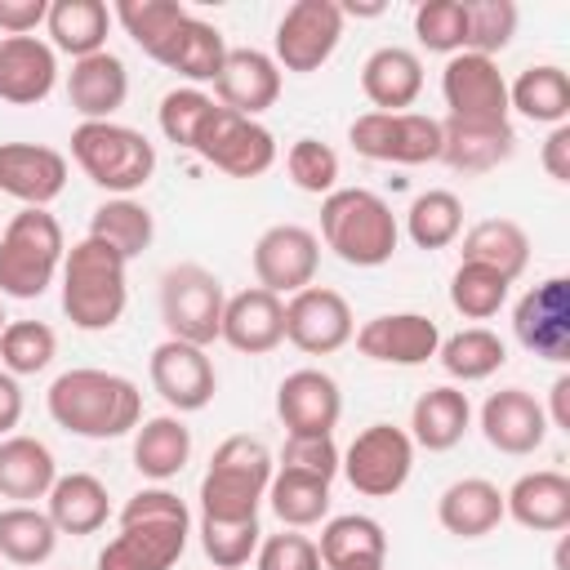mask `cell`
Listing matches in <instances>:
<instances>
[{
	"instance_id": "ab89813d",
	"label": "cell",
	"mask_w": 570,
	"mask_h": 570,
	"mask_svg": "<svg viewBox=\"0 0 570 570\" xmlns=\"http://www.w3.org/2000/svg\"><path fill=\"white\" fill-rule=\"evenodd\" d=\"M321 566H347V561H387V534L374 517L365 512H343V517H325L321 525Z\"/></svg>"
},
{
	"instance_id": "4316f807",
	"label": "cell",
	"mask_w": 570,
	"mask_h": 570,
	"mask_svg": "<svg viewBox=\"0 0 570 570\" xmlns=\"http://www.w3.org/2000/svg\"><path fill=\"white\" fill-rule=\"evenodd\" d=\"M361 94L370 111H410L423 94V58L405 45H379L361 62Z\"/></svg>"
},
{
	"instance_id": "680465c9",
	"label": "cell",
	"mask_w": 570,
	"mask_h": 570,
	"mask_svg": "<svg viewBox=\"0 0 570 570\" xmlns=\"http://www.w3.org/2000/svg\"><path fill=\"white\" fill-rule=\"evenodd\" d=\"M548 396H552V405L543 410L548 428H557V432H570V374H557Z\"/></svg>"
},
{
	"instance_id": "9a60e30c",
	"label": "cell",
	"mask_w": 570,
	"mask_h": 570,
	"mask_svg": "<svg viewBox=\"0 0 570 570\" xmlns=\"http://www.w3.org/2000/svg\"><path fill=\"white\" fill-rule=\"evenodd\" d=\"M356 334L352 307L338 289L330 285H307L285 298V343H294L307 356H330L347 347Z\"/></svg>"
},
{
	"instance_id": "ee69618b",
	"label": "cell",
	"mask_w": 570,
	"mask_h": 570,
	"mask_svg": "<svg viewBox=\"0 0 570 570\" xmlns=\"http://www.w3.org/2000/svg\"><path fill=\"white\" fill-rule=\"evenodd\" d=\"M463 232V200L445 187H428L410 200L405 209V236L419 245V249H445L454 245Z\"/></svg>"
},
{
	"instance_id": "b9f144b4",
	"label": "cell",
	"mask_w": 570,
	"mask_h": 570,
	"mask_svg": "<svg viewBox=\"0 0 570 570\" xmlns=\"http://www.w3.org/2000/svg\"><path fill=\"white\" fill-rule=\"evenodd\" d=\"M58 548V525L31 503L0 508V557L13 566H45Z\"/></svg>"
},
{
	"instance_id": "cb8c5ba5",
	"label": "cell",
	"mask_w": 570,
	"mask_h": 570,
	"mask_svg": "<svg viewBox=\"0 0 570 570\" xmlns=\"http://www.w3.org/2000/svg\"><path fill=\"white\" fill-rule=\"evenodd\" d=\"M58 85V53L40 36H0V102L36 107Z\"/></svg>"
},
{
	"instance_id": "c3c4849f",
	"label": "cell",
	"mask_w": 570,
	"mask_h": 570,
	"mask_svg": "<svg viewBox=\"0 0 570 570\" xmlns=\"http://www.w3.org/2000/svg\"><path fill=\"white\" fill-rule=\"evenodd\" d=\"M58 356V334L45 321H9L0 334V370L22 379L49 370Z\"/></svg>"
},
{
	"instance_id": "ac0fdd59",
	"label": "cell",
	"mask_w": 570,
	"mask_h": 570,
	"mask_svg": "<svg viewBox=\"0 0 570 570\" xmlns=\"http://www.w3.org/2000/svg\"><path fill=\"white\" fill-rule=\"evenodd\" d=\"M352 338H356L361 356H370L379 365L414 370V365H428L436 356L441 325L423 312H383V316H370Z\"/></svg>"
},
{
	"instance_id": "4dcf8cb0",
	"label": "cell",
	"mask_w": 570,
	"mask_h": 570,
	"mask_svg": "<svg viewBox=\"0 0 570 570\" xmlns=\"http://www.w3.org/2000/svg\"><path fill=\"white\" fill-rule=\"evenodd\" d=\"M49 499V521L58 525V534H98L111 517V494L107 485L94 476V472H67L53 481V490L45 494Z\"/></svg>"
},
{
	"instance_id": "44dd1931",
	"label": "cell",
	"mask_w": 570,
	"mask_h": 570,
	"mask_svg": "<svg viewBox=\"0 0 570 570\" xmlns=\"http://www.w3.org/2000/svg\"><path fill=\"white\" fill-rule=\"evenodd\" d=\"M281 98V67L272 62V53L263 49H227L223 71L214 80V102L258 120L267 107H276Z\"/></svg>"
},
{
	"instance_id": "ffe728a7",
	"label": "cell",
	"mask_w": 570,
	"mask_h": 570,
	"mask_svg": "<svg viewBox=\"0 0 570 570\" xmlns=\"http://www.w3.org/2000/svg\"><path fill=\"white\" fill-rule=\"evenodd\" d=\"M67 187V156L45 142H0V191L22 209H49Z\"/></svg>"
},
{
	"instance_id": "7dc6e473",
	"label": "cell",
	"mask_w": 570,
	"mask_h": 570,
	"mask_svg": "<svg viewBox=\"0 0 570 570\" xmlns=\"http://www.w3.org/2000/svg\"><path fill=\"white\" fill-rule=\"evenodd\" d=\"M196 534H200V548H205V557H209L214 570H240V566H249L254 552H258V543H263L258 517H245V521L200 517Z\"/></svg>"
},
{
	"instance_id": "f6af8a7d",
	"label": "cell",
	"mask_w": 570,
	"mask_h": 570,
	"mask_svg": "<svg viewBox=\"0 0 570 570\" xmlns=\"http://www.w3.org/2000/svg\"><path fill=\"white\" fill-rule=\"evenodd\" d=\"M214 111H218V102H214L205 89L183 85V89H169V94L160 98L156 125H160V134H165L174 147L196 151L200 138H205V129H209V120H214Z\"/></svg>"
},
{
	"instance_id": "7402d4cb",
	"label": "cell",
	"mask_w": 570,
	"mask_h": 570,
	"mask_svg": "<svg viewBox=\"0 0 570 570\" xmlns=\"http://www.w3.org/2000/svg\"><path fill=\"white\" fill-rule=\"evenodd\" d=\"M481 436L499 450V454H534L548 441V419L543 405L525 392V387H499L485 396L481 405Z\"/></svg>"
},
{
	"instance_id": "4fadbf2b",
	"label": "cell",
	"mask_w": 570,
	"mask_h": 570,
	"mask_svg": "<svg viewBox=\"0 0 570 570\" xmlns=\"http://www.w3.org/2000/svg\"><path fill=\"white\" fill-rule=\"evenodd\" d=\"M512 334L539 361H570V281L548 276L530 285L512 307Z\"/></svg>"
},
{
	"instance_id": "30bf717a",
	"label": "cell",
	"mask_w": 570,
	"mask_h": 570,
	"mask_svg": "<svg viewBox=\"0 0 570 570\" xmlns=\"http://www.w3.org/2000/svg\"><path fill=\"white\" fill-rule=\"evenodd\" d=\"M338 472L347 485L365 499H392L410 472H414V441L396 423H370L352 436V445L338 459Z\"/></svg>"
},
{
	"instance_id": "d6986e66",
	"label": "cell",
	"mask_w": 570,
	"mask_h": 570,
	"mask_svg": "<svg viewBox=\"0 0 570 570\" xmlns=\"http://www.w3.org/2000/svg\"><path fill=\"white\" fill-rule=\"evenodd\" d=\"M276 419L285 423V436H334L343 419V392L325 370L303 365L281 379Z\"/></svg>"
},
{
	"instance_id": "8fae6325",
	"label": "cell",
	"mask_w": 570,
	"mask_h": 570,
	"mask_svg": "<svg viewBox=\"0 0 570 570\" xmlns=\"http://www.w3.org/2000/svg\"><path fill=\"white\" fill-rule=\"evenodd\" d=\"M343 22L347 18H343L338 0H294L276 22L272 62L294 76L321 71L343 40Z\"/></svg>"
},
{
	"instance_id": "52a82bcc",
	"label": "cell",
	"mask_w": 570,
	"mask_h": 570,
	"mask_svg": "<svg viewBox=\"0 0 570 570\" xmlns=\"http://www.w3.org/2000/svg\"><path fill=\"white\" fill-rule=\"evenodd\" d=\"M62 223L49 209H18L0 232V294L40 298L62 272Z\"/></svg>"
},
{
	"instance_id": "603a6c76",
	"label": "cell",
	"mask_w": 570,
	"mask_h": 570,
	"mask_svg": "<svg viewBox=\"0 0 570 570\" xmlns=\"http://www.w3.org/2000/svg\"><path fill=\"white\" fill-rule=\"evenodd\" d=\"M218 338L232 347V352H245V356H267L285 343V298L249 285L240 294L227 298L223 307V330Z\"/></svg>"
},
{
	"instance_id": "ba28073f",
	"label": "cell",
	"mask_w": 570,
	"mask_h": 570,
	"mask_svg": "<svg viewBox=\"0 0 570 570\" xmlns=\"http://www.w3.org/2000/svg\"><path fill=\"white\" fill-rule=\"evenodd\" d=\"M223 307H227L223 281L209 267H200V263H174L160 276V321H165V334L169 338L196 343V347L218 343Z\"/></svg>"
},
{
	"instance_id": "d6a6232c",
	"label": "cell",
	"mask_w": 570,
	"mask_h": 570,
	"mask_svg": "<svg viewBox=\"0 0 570 570\" xmlns=\"http://www.w3.org/2000/svg\"><path fill=\"white\" fill-rule=\"evenodd\" d=\"M223 58H227L223 31H218L214 22L187 13V18L178 22V31L169 36V45H165V53H160L156 62L169 67V71H178L183 80H191V85L200 89V85H214V80H218Z\"/></svg>"
},
{
	"instance_id": "2e32d148",
	"label": "cell",
	"mask_w": 570,
	"mask_h": 570,
	"mask_svg": "<svg viewBox=\"0 0 570 570\" xmlns=\"http://www.w3.org/2000/svg\"><path fill=\"white\" fill-rule=\"evenodd\" d=\"M147 379L156 387V396L174 410V414H196L214 401L218 392V374H214V361L205 356V347L196 343H178V338H165L151 347V361H147Z\"/></svg>"
},
{
	"instance_id": "7a4b0ae2",
	"label": "cell",
	"mask_w": 570,
	"mask_h": 570,
	"mask_svg": "<svg viewBox=\"0 0 570 570\" xmlns=\"http://www.w3.org/2000/svg\"><path fill=\"white\" fill-rule=\"evenodd\" d=\"M187 503L165 485H147L125 499L120 534L98 552V570H169L187 552Z\"/></svg>"
},
{
	"instance_id": "60d3db41",
	"label": "cell",
	"mask_w": 570,
	"mask_h": 570,
	"mask_svg": "<svg viewBox=\"0 0 570 570\" xmlns=\"http://www.w3.org/2000/svg\"><path fill=\"white\" fill-rule=\"evenodd\" d=\"M267 503H272V512H276V521L285 530L321 525L330 517V481L307 476V472L276 468L272 472V485H267Z\"/></svg>"
},
{
	"instance_id": "db71d44e",
	"label": "cell",
	"mask_w": 570,
	"mask_h": 570,
	"mask_svg": "<svg viewBox=\"0 0 570 570\" xmlns=\"http://www.w3.org/2000/svg\"><path fill=\"white\" fill-rule=\"evenodd\" d=\"M254 570H321V552L307 534L298 530H281L267 534L254 552Z\"/></svg>"
},
{
	"instance_id": "f35d334b",
	"label": "cell",
	"mask_w": 570,
	"mask_h": 570,
	"mask_svg": "<svg viewBox=\"0 0 570 570\" xmlns=\"http://www.w3.org/2000/svg\"><path fill=\"white\" fill-rule=\"evenodd\" d=\"M436 361L454 383H481L508 365V343L485 325H468V330L441 338Z\"/></svg>"
},
{
	"instance_id": "7bdbcfd3",
	"label": "cell",
	"mask_w": 570,
	"mask_h": 570,
	"mask_svg": "<svg viewBox=\"0 0 570 570\" xmlns=\"http://www.w3.org/2000/svg\"><path fill=\"white\" fill-rule=\"evenodd\" d=\"M191 9L183 0H116L111 4V22L125 27V36L156 62L169 45V36L178 31V22L187 18Z\"/></svg>"
},
{
	"instance_id": "5b68a950",
	"label": "cell",
	"mask_w": 570,
	"mask_h": 570,
	"mask_svg": "<svg viewBox=\"0 0 570 570\" xmlns=\"http://www.w3.org/2000/svg\"><path fill=\"white\" fill-rule=\"evenodd\" d=\"M272 472H276V459L258 436H245V432L227 436L209 454V468L200 476V490H196L200 517H218V521L258 517L267 485H272Z\"/></svg>"
},
{
	"instance_id": "83f0119b",
	"label": "cell",
	"mask_w": 570,
	"mask_h": 570,
	"mask_svg": "<svg viewBox=\"0 0 570 570\" xmlns=\"http://www.w3.org/2000/svg\"><path fill=\"white\" fill-rule=\"evenodd\" d=\"M129 98V67L102 49L89 58H76L67 71V102L80 120H111Z\"/></svg>"
},
{
	"instance_id": "f907efd6",
	"label": "cell",
	"mask_w": 570,
	"mask_h": 570,
	"mask_svg": "<svg viewBox=\"0 0 570 570\" xmlns=\"http://www.w3.org/2000/svg\"><path fill=\"white\" fill-rule=\"evenodd\" d=\"M463 9H468V49L463 53L494 58L512 45L517 18H521L512 0H463Z\"/></svg>"
},
{
	"instance_id": "f5cc1de1",
	"label": "cell",
	"mask_w": 570,
	"mask_h": 570,
	"mask_svg": "<svg viewBox=\"0 0 570 570\" xmlns=\"http://www.w3.org/2000/svg\"><path fill=\"white\" fill-rule=\"evenodd\" d=\"M338 459H343V450L334 445V436H285L276 468L334 481V476H338Z\"/></svg>"
},
{
	"instance_id": "6f0895ef",
	"label": "cell",
	"mask_w": 570,
	"mask_h": 570,
	"mask_svg": "<svg viewBox=\"0 0 570 570\" xmlns=\"http://www.w3.org/2000/svg\"><path fill=\"white\" fill-rule=\"evenodd\" d=\"M22 423V387L13 374L0 370V441L13 436V428Z\"/></svg>"
},
{
	"instance_id": "e0dca14e",
	"label": "cell",
	"mask_w": 570,
	"mask_h": 570,
	"mask_svg": "<svg viewBox=\"0 0 570 570\" xmlns=\"http://www.w3.org/2000/svg\"><path fill=\"white\" fill-rule=\"evenodd\" d=\"M441 98L450 107V120H481V125H494V120H508V80L499 71L494 58H481V53H454L445 58V71H441Z\"/></svg>"
},
{
	"instance_id": "681fc988",
	"label": "cell",
	"mask_w": 570,
	"mask_h": 570,
	"mask_svg": "<svg viewBox=\"0 0 570 570\" xmlns=\"http://www.w3.org/2000/svg\"><path fill=\"white\" fill-rule=\"evenodd\" d=\"M414 36L428 53H463L468 49V9L463 0H423L414 9Z\"/></svg>"
},
{
	"instance_id": "5bb4252c",
	"label": "cell",
	"mask_w": 570,
	"mask_h": 570,
	"mask_svg": "<svg viewBox=\"0 0 570 570\" xmlns=\"http://www.w3.org/2000/svg\"><path fill=\"white\" fill-rule=\"evenodd\" d=\"M196 156L205 165H214L218 174L227 178H258L276 165V138L263 120H249V116H236L227 107L214 111Z\"/></svg>"
},
{
	"instance_id": "6125c7cd",
	"label": "cell",
	"mask_w": 570,
	"mask_h": 570,
	"mask_svg": "<svg viewBox=\"0 0 570 570\" xmlns=\"http://www.w3.org/2000/svg\"><path fill=\"white\" fill-rule=\"evenodd\" d=\"M4 325H9V316H4V307H0V334H4Z\"/></svg>"
},
{
	"instance_id": "94428289",
	"label": "cell",
	"mask_w": 570,
	"mask_h": 570,
	"mask_svg": "<svg viewBox=\"0 0 570 570\" xmlns=\"http://www.w3.org/2000/svg\"><path fill=\"white\" fill-rule=\"evenodd\" d=\"M334 570H387V561H347V566H334Z\"/></svg>"
},
{
	"instance_id": "74e56055",
	"label": "cell",
	"mask_w": 570,
	"mask_h": 570,
	"mask_svg": "<svg viewBox=\"0 0 570 570\" xmlns=\"http://www.w3.org/2000/svg\"><path fill=\"white\" fill-rule=\"evenodd\" d=\"M89 236L102 240L107 249H116L125 263H134V258L151 245L156 218H151V209H147L142 200H134V196H107V200L89 214Z\"/></svg>"
},
{
	"instance_id": "f1b7e54d",
	"label": "cell",
	"mask_w": 570,
	"mask_h": 570,
	"mask_svg": "<svg viewBox=\"0 0 570 570\" xmlns=\"http://www.w3.org/2000/svg\"><path fill=\"white\" fill-rule=\"evenodd\" d=\"M503 490L485 476H463V481H450L436 499V521L445 534L454 539H485L503 525Z\"/></svg>"
},
{
	"instance_id": "7c38bea8",
	"label": "cell",
	"mask_w": 570,
	"mask_h": 570,
	"mask_svg": "<svg viewBox=\"0 0 570 570\" xmlns=\"http://www.w3.org/2000/svg\"><path fill=\"white\" fill-rule=\"evenodd\" d=\"M254 276H258V289L285 298V294H298L316 281V267H321V240L316 232H307L303 223H272L258 240H254Z\"/></svg>"
},
{
	"instance_id": "3957f363",
	"label": "cell",
	"mask_w": 570,
	"mask_h": 570,
	"mask_svg": "<svg viewBox=\"0 0 570 570\" xmlns=\"http://www.w3.org/2000/svg\"><path fill=\"white\" fill-rule=\"evenodd\" d=\"M58 285H62V316L85 334L111 330L129 307V263L94 236L76 240L62 254Z\"/></svg>"
},
{
	"instance_id": "6da1fadb",
	"label": "cell",
	"mask_w": 570,
	"mask_h": 570,
	"mask_svg": "<svg viewBox=\"0 0 570 570\" xmlns=\"http://www.w3.org/2000/svg\"><path fill=\"white\" fill-rule=\"evenodd\" d=\"M45 410L71 436L111 441V436H129L142 423V392L134 379H125L116 370L80 365L49 383Z\"/></svg>"
},
{
	"instance_id": "836d02e7",
	"label": "cell",
	"mask_w": 570,
	"mask_h": 570,
	"mask_svg": "<svg viewBox=\"0 0 570 570\" xmlns=\"http://www.w3.org/2000/svg\"><path fill=\"white\" fill-rule=\"evenodd\" d=\"M191 459V428L178 414H156L134 428V468L138 476L165 485L174 481Z\"/></svg>"
},
{
	"instance_id": "8d00e7d4",
	"label": "cell",
	"mask_w": 570,
	"mask_h": 570,
	"mask_svg": "<svg viewBox=\"0 0 570 570\" xmlns=\"http://www.w3.org/2000/svg\"><path fill=\"white\" fill-rule=\"evenodd\" d=\"M508 111L534 120V125H570V76L557 62L525 67L508 85Z\"/></svg>"
},
{
	"instance_id": "91938a15",
	"label": "cell",
	"mask_w": 570,
	"mask_h": 570,
	"mask_svg": "<svg viewBox=\"0 0 570 570\" xmlns=\"http://www.w3.org/2000/svg\"><path fill=\"white\" fill-rule=\"evenodd\" d=\"M338 9H343V18H379L387 4H383V0H365V4H356V0H343Z\"/></svg>"
},
{
	"instance_id": "d590c367",
	"label": "cell",
	"mask_w": 570,
	"mask_h": 570,
	"mask_svg": "<svg viewBox=\"0 0 570 570\" xmlns=\"http://www.w3.org/2000/svg\"><path fill=\"white\" fill-rule=\"evenodd\" d=\"M459 263H476V267L499 272L503 281H517L530 267V236L512 218H481L476 227L463 232V258Z\"/></svg>"
},
{
	"instance_id": "d4e9b609",
	"label": "cell",
	"mask_w": 570,
	"mask_h": 570,
	"mask_svg": "<svg viewBox=\"0 0 570 570\" xmlns=\"http://www.w3.org/2000/svg\"><path fill=\"white\" fill-rule=\"evenodd\" d=\"M517 151V129L512 120H441V160L454 174H490L499 165H508Z\"/></svg>"
},
{
	"instance_id": "277c9868",
	"label": "cell",
	"mask_w": 570,
	"mask_h": 570,
	"mask_svg": "<svg viewBox=\"0 0 570 570\" xmlns=\"http://www.w3.org/2000/svg\"><path fill=\"white\" fill-rule=\"evenodd\" d=\"M347 267H383L401 245L392 205L370 187H334L321 196V236Z\"/></svg>"
},
{
	"instance_id": "9c48e42d",
	"label": "cell",
	"mask_w": 570,
	"mask_h": 570,
	"mask_svg": "<svg viewBox=\"0 0 570 570\" xmlns=\"http://www.w3.org/2000/svg\"><path fill=\"white\" fill-rule=\"evenodd\" d=\"M347 142L365 160L428 165L441 160V120L428 111H361L347 125Z\"/></svg>"
},
{
	"instance_id": "816d5d0a",
	"label": "cell",
	"mask_w": 570,
	"mask_h": 570,
	"mask_svg": "<svg viewBox=\"0 0 570 570\" xmlns=\"http://www.w3.org/2000/svg\"><path fill=\"white\" fill-rule=\"evenodd\" d=\"M285 174L307 196H330L338 187V151L321 138H294L285 151Z\"/></svg>"
},
{
	"instance_id": "9f6ffc18",
	"label": "cell",
	"mask_w": 570,
	"mask_h": 570,
	"mask_svg": "<svg viewBox=\"0 0 570 570\" xmlns=\"http://www.w3.org/2000/svg\"><path fill=\"white\" fill-rule=\"evenodd\" d=\"M539 160H543V169H548L552 183H570V125H557V129L548 134Z\"/></svg>"
},
{
	"instance_id": "1f68e13d",
	"label": "cell",
	"mask_w": 570,
	"mask_h": 570,
	"mask_svg": "<svg viewBox=\"0 0 570 570\" xmlns=\"http://www.w3.org/2000/svg\"><path fill=\"white\" fill-rule=\"evenodd\" d=\"M53 481H58V459L45 441L22 432L0 441V499L31 503V499H45Z\"/></svg>"
},
{
	"instance_id": "bcb514c9",
	"label": "cell",
	"mask_w": 570,
	"mask_h": 570,
	"mask_svg": "<svg viewBox=\"0 0 570 570\" xmlns=\"http://www.w3.org/2000/svg\"><path fill=\"white\" fill-rule=\"evenodd\" d=\"M508 294H512V281H503L499 272L476 267V263H459L454 276H450V307L463 321H490V316H499V307L508 303Z\"/></svg>"
},
{
	"instance_id": "f546056e",
	"label": "cell",
	"mask_w": 570,
	"mask_h": 570,
	"mask_svg": "<svg viewBox=\"0 0 570 570\" xmlns=\"http://www.w3.org/2000/svg\"><path fill=\"white\" fill-rule=\"evenodd\" d=\"M468 428H472V401H468L463 387L441 383V387L419 392V401L410 410V441H414V450L419 445L432 450V454L454 450Z\"/></svg>"
},
{
	"instance_id": "484cf974",
	"label": "cell",
	"mask_w": 570,
	"mask_h": 570,
	"mask_svg": "<svg viewBox=\"0 0 570 570\" xmlns=\"http://www.w3.org/2000/svg\"><path fill=\"white\" fill-rule=\"evenodd\" d=\"M503 512L539 534H561L570 525V476L557 468H539L517 476L503 490Z\"/></svg>"
},
{
	"instance_id": "8992f818",
	"label": "cell",
	"mask_w": 570,
	"mask_h": 570,
	"mask_svg": "<svg viewBox=\"0 0 570 570\" xmlns=\"http://www.w3.org/2000/svg\"><path fill=\"white\" fill-rule=\"evenodd\" d=\"M71 160L85 178L111 196H134L156 174V147L142 129L120 120H80L71 129Z\"/></svg>"
},
{
	"instance_id": "11a10c76",
	"label": "cell",
	"mask_w": 570,
	"mask_h": 570,
	"mask_svg": "<svg viewBox=\"0 0 570 570\" xmlns=\"http://www.w3.org/2000/svg\"><path fill=\"white\" fill-rule=\"evenodd\" d=\"M45 18H49V0H0L4 36H31L36 27H45Z\"/></svg>"
},
{
	"instance_id": "e575fe53",
	"label": "cell",
	"mask_w": 570,
	"mask_h": 570,
	"mask_svg": "<svg viewBox=\"0 0 570 570\" xmlns=\"http://www.w3.org/2000/svg\"><path fill=\"white\" fill-rule=\"evenodd\" d=\"M45 31H49L53 53H71V62H76V58L107 49L111 9L102 0H49Z\"/></svg>"
}]
</instances>
